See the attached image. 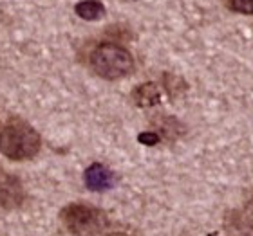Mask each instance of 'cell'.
<instances>
[{
	"label": "cell",
	"mask_w": 253,
	"mask_h": 236,
	"mask_svg": "<svg viewBox=\"0 0 253 236\" xmlns=\"http://www.w3.org/2000/svg\"><path fill=\"white\" fill-rule=\"evenodd\" d=\"M63 227L74 236H98L109 226V218L101 209L87 204H69L60 211Z\"/></svg>",
	"instance_id": "cell-3"
},
{
	"label": "cell",
	"mask_w": 253,
	"mask_h": 236,
	"mask_svg": "<svg viewBox=\"0 0 253 236\" xmlns=\"http://www.w3.org/2000/svg\"><path fill=\"white\" fill-rule=\"evenodd\" d=\"M90 67L103 79L125 78L134 68L132 54L116 43H100L90 54Z\"/></svg>",
	"instance_id": "cell-2"
},
{
	"label": "cell",
	"mask_w": 253,
	"mask_h": 236,
	"mask_svg": "<svg viewBox=\"0 0 253 236\" xmlns=\"http://www.w3.org/2000/svg\"><path fill=\"white\" fill-rule=\"evenodd\" d=\"M84 178H85V186L90 191H105V189H111L116 184V175L100 163L90 164L89 168L85 169Z\"/></svg>",
	"instance_id": "cell-5"
},
{
	"label": "cell",
	"mask_w": 253,
	"mask_h": 236,
	"mask_svg": "<svg viewBox=\"0 0 253 236\" xmlns=\"http://www.w3.org/2000/svg\"><path fill=\"white\" fill-rule=\"evenodd\" d=\"M38 132L24 121L13 119L0 128V153L11 161H27L40 152Z\"/></svg>",
	"instance_id": "cell-1"
},
{
	"label": "cell",
	"mask_w": 253,
	"mask_h": 236,
	"mask_svg": "<svg viewBox=\"0 0 253 236\" xmlns=\"http://www.w3.org/2000/svg\"><path fill=\"white\" fill-rule=\"evenodd\" d=\"M137 141L141 142V144H147V146H154V144L159 142V135L156 132H143V134L137 135Z\"/></svg>",
	"instance_id": "cell-9"
},
{
	"label": "cell",
	"mask_w": 253,
	"mask_h": 236,
	"mask_svg": "<svg viewBox=\"0 0 253 236\" xmlns=\"http://www.w3.org/2000/svg\"><path fill=\"white\" fill-rule=\"evenodd\" d=\"M226 5L241 15H253V0H224Z\"/></svg>",
	"instance_id": "cell-8"
},
{
	"label": "cell",
	"mask_w": 253,
	"mask_h": 236,
	"mask_svg": "<svg viewBox=\"0 0 253 236\" xmlns=\"http://www.w3.org/2000/svg\"><path fill=\"white\" fill-rule=\"evenodd\" d=\"M74 11H76V15L80 18H84L87 22H96L100 20V18H103V15H105V5L101 4L100 0H84V2L76 4Z\"/></svg>",
	"instance_id": "cell-7"
},
{
	"label": "cell",
	"mask_w": 253,
	"mask_h": 236,
	"mask_svg": "<svg viewBox=\"0 0 253 236\" xmlns=\"http://www.w3.org/2000/svg\"><path fill=\"white\" fill-rule=\"evenodd\" d=\"M132 100H134V103H136L137 106L147 108V106L158 105L159 101H161V92H159L158 85L143 83L132 90Z\"/></svg>",
	"instance_id": "cell-6"
},
{
	"label": "cell",
	"mask_w": 253,
	"mask_h": 236,
	"mask_svg": "<svg viewBox=\"0 0 253 236\" xmlns=\"http://www.w3.org/2000/svg\"><path fill=\"white\" fill-rule=\"evenodd\" d=\"M107 236H130V235H126V233H111V235Z\"/></svg>",
	"instance_id": "cell-10"
},
{
	"label": "cell",
	"mask_w": 253,
	"mask_h": 236,
	"mask_svg": "<svg viewBox=\"0 0 253 236\" xmlns=\"http://www.w3.org/2000/svg\"><path fill=\"white\" fill-rule=\"evenodd\" d=\"M26 199L24 186L16 175L0 168V205L5 209L20 207Z\"/></svg>",
	"instance_id": "cell-4"
}]
</instances>
